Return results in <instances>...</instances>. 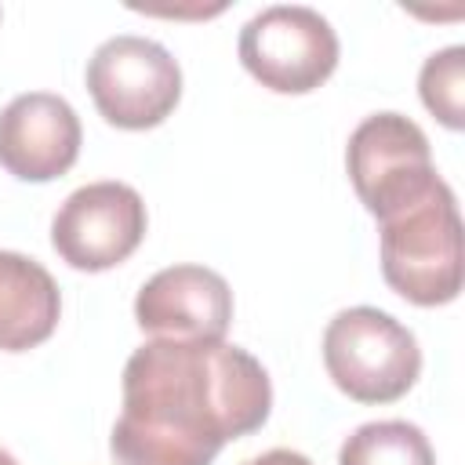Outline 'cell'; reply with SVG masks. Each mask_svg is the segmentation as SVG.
Here are the masks:
<instances>
[{
  "instance_id": "6da1fadb",
  "label": "cell",
  "mask_w": 465,
  "mask_h": 465,
  "mask_svg": "<svg viewBox=\"0 0 465 465\" xmlns=\"http://www.w3.org/2000/svg\"><path fill=\"white\" fill-rule=\"evenodd\" d=\"M265 367L229 341L149 338L124 363V411L109 436L116 465H211L229 440L269 421Z\"/></svg>"
},
{
  "instance_id": "4fadbf2b",
  "label": "cell",
  "mask_w": 465,
  "mask_h": 465,
  "mask_svg": "<svg viewBox=\"0 0 465 465\" xmlns=\"http://www.w3.org/2000/svg\"><path fill=\"white\" fill-rule=\"evenodd\" d=\"M243 465H312L305 454H298V450H287V447H276V450H265V454H258V458H251V461H243Z\"/></svg>"
},
{
  "instance_id": "7c38bea8",
  "label": "cell",
  "mask_w": 465,
  "mask_h": 465,
  "mask_svg": "<svg viewBox=\"0 0 465 465\" xmlns=\"http://www.w3.org/2000/svg\"><path fill=\"white\" fill-rule=\"evenodd\" d=\"M418 91L425 109L450 131L465 127V47H443L432 58H425Z\"/></svg>"
},
{
  "instance_id": "5bb4252c",
  "label": "cell",
  "mask_w": 465,
  "mask_h": 465,
  "mask_svg": "<svg viewBox=\"0 0 465 465\" xmlns=\"http://www.w3.org/2000/svg\"><path fill=\"white\" fill-rule=\"evenodd\" d=\"M0 465H18V461H15V458H11V454L0 447Z\"/></svg>"
},
{
  "instance_id": "8992f818",
  "label": "cell",
  "mask_w": 465,
  "mask_h": 465,
  "mask_svg": "<svg viewBox=\"0 0 465 465\" xmlns=\"http://www.w3.org/2000/svg\"><path fill=\"white\" fill-rule=\"evenodd\" d=\"M345 163L360 203L374 218H385L396 207L418 200L440 178L432 167L425 131L403 113L367 116L349 134Z\"/></svg>"
},
{
  "instance_id": "7a4b0ae2",
  "label": "cell",
  "mask_w": 465,
  "mask_h": 465,
  "mask_svg": "<svg viewBox=\"0 0 465 465\" xmlns=\"http://www.w3.org/2000/svg\"><path fill=\"white\" fill-rule=\"evenodd\" d=\"M381 276L414 305H447L461 294V218L454 193L436 178L418 200L378 218Z\"/></svg>"
},
{
  "instance_id": "3957f363",
  "label": "cell",
  "mask_w": 465,
  "mask_h": 465,
  "mask_svg": "<svg viewBox=\"0 0 465 465\" xmlns=\"http://www.w3.org/2000/svg\"><path fill=\"white\" fill-rule=\"evenodd\" d=\"M323 367L356 403H392L421 374L418 338L374 305L341 309L323 331Z\"/></svg>"
},
{
  "instance_id": "8fae6325",
  "label": "cell",
  "mask_w": 465,
  "mask_h": 465,
  "mask_svg": "<svg viewBox=\"0 0 465 465\" xmlns=\"http://www.w3.org/2000/svg\"><path fill=\"white\" fill-rule=\"evenodd\" d=\"M338 465H436V454L411 421H367L341 443Z\"/></svg>"
},
{
  "instance_id": "30bf717a",
  "label": "cell",
  "mask_w": 465,
  "mask_h": 465,
  "mask_svg": "<svg viewBox=\"0 0 465 465\" xmlns=\"http://www.w3.org/2000/svg\"><path fill=\"white\" fill-rule=\"evenodd\" d=\"M62 316L54 276L18 251H0V349L25 352L47 341Z\"/></svg>"
},
{
  "instance_id": "ba28073f",
  "label": "cell",
  "mask_w": 465,
  "mask_h": 465,
  "mask_svg": "<svg viewBox=\"0 0 465 465\" xmlns=\"http://www.w3.org/2000/svg\"><path fill=\"white\" fill-rule=\"evenodd\" d=\"M134 320L153 338L171 341H225L232 320L229 283L203 265H171L142 283Z\"/></svg>"
},
{
  "instance_id": "5b68a950",
  "label": "cell",
  "mask_w": 465,
  "mask_h": 465,
  "mask_svg": "<svg viewBox=\"0 0 465 465\" xmlns=\"http://www.w3.org/2000/svg\"><path fill=\"white\" fill-rule=\"evenodd\" d=\"M240 62L276 94H309L334 73L338 36L320 11L276 4L240 29Z\"/></svg>"
},
{
  "instance_id": "9c48e42d",
  "label": "cell",
  "mask_w": 465,
  "mask_h": 465,
  "mask_svg": "<svg viewBox=\"0 0 465 465\" xmlns=\"http://www.w3.org/2000/svg\"><path fill=\"white\" fill-rule=\"evenodd\" d=\"M80 116L51 94L29 91L7 102L0 113V167L18 182H54L80 156Z\"/></svg>"
},
{
  "instance_id": "277c9868",
  "label": "cell",
  "mask_w": 465,
  "mask_h": 465,
  "mask_svg": "<svg viewBox=\"0 0 465 465\" xmlns=\"http://www.w3.org/2000/svg\"><path fill=\"white\" fill-rule=\"evenodd\" d=\"M87 91L113 127L145 131L174 113L182 98V69L163 44L124 33L91 54Z\"/></svg>"
},
{
  "instance_id": "52a82bcc",
  "label": "cell",
  "mask_w": 465,
  "mask_h": 465,
  "mask_svg": "<svg viewBox=\"0 0 465 465\" xmlns=\"http://www.w3.org/2000/svg\"><path fill=\"white\" fill-rule=\"evenodd\" d=\"M145 236V203L124 182H91L65 196L51 222L58 258L80 272L127 262Z\"/></svg>"
}]
</instances>
